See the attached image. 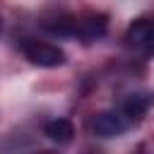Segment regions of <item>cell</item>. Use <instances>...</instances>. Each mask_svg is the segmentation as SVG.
Listing matches in <instances>:
<instances>
[{
	"label": "cell",
	"mask_w": 154,
	"mask_h": 154,
	"mask_svg": "<svg viewBox=\"0 0 154 154\" xmlns=\"http://www.w3.org/2000/svg\"><path fill=\"white\" fill-rule=\"evenodd\" d=\"M0 26H2V19H0Z\"/></svg>",
	"instance_id": "obj_7"
},
{
	"label": "cell",
	"mask_w": 154,
	"mask_h": 154,
	"mask_svg": "<svg viewBox=\"0 0 154 154\" xmlns=\"http://www.w3.org/2000/svg\"><path fill=\"white\" fill-rule=\"evenodd\" d=\"M19 51L31 65H38V67H60L65 63V51L43 38L24 36L19 41Z\"/></svg>",
	"instance_id": "obj_2"
},
{
	"label": "cell",
	"mask_w": 154,
	"mask_h": 154,
	"mask_svg": "<svg viewBox=\"0 0 154 154\" xmlns=\"http://www.w3.org/2000/svg\"><path fill=\"white\" fill-rule=\"evenodd\" d=\"M152 106H154V94H152V91H132V94H128V96L120 101L118 108L130 118L132 125H137V123L144 120V116L149 113Z\"/></svg>",
	"instance_id": "obj_5"
},
{
	"label": "cell",
	"mask_w": 154,
	"mask_h": 154,
	"mask_svg": "<svg viewBox=\"0 0 154 154\" xmlns=\"http://www.w3.org/2000/svg\"><path fill=\"white\" fill-rule=\"evenodd\" d=\"M130 128H135V125L130 123V118H128L120 108L101 111V113H96V116L91 118V130H94V135H96V137H103V140H108V137H120V135H125Z\"/></svg>",
	"instance_id": "obj_4"
},
{
	"label": "cell",
	"mask_w": 154,
	"mask_h": 154,
	"mask_svg": "<svg viewBox=\"0 0 154 154\" xmlns=\"http://www.w3.org/2000/svg\"><path fill=\"white\" fill-rule=\"evenodd\" d=\"M43 135L55 144H70L75 137V125L67 118H53L43 125Z\"/></svg>",
	"instance_id": "obj_6"
},
{
	"label": "cell",
	"mask_w": 154,
	"mask_h": 154,
	"mask_svg": "<svg viewBox=\"0 0 154 154\" xmlns=\"http://www.w3.org/2000/svg\"><path fill=\"white\" fill-rule=\"evenodd\" d=\"M41 26L53 36H67V38H79L82 43H94L106 34L108 17L101 12H79V14L58 12L41 19Z\"/></svg>",
	"instance_id": "obj_1"
},
{
	"label": "cell",
	"mask_w": 154,
	"mask_h": 154,
	"mask_svg": "<svg viewBox=\"0 0 154 154\" xmlns=\"http://www.w3.org/2000/svg\"><path fill=\"white\" fill-rule=\"evenodd\" d=\"M125 46L130 53L149 58L154 55V17H137L125 29Z\"/></svg>",
	"instance_id": "obj_3"
}]
</instances>
